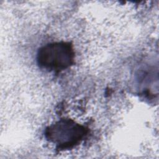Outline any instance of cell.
I'll return each instance as SVG.
<instances>
[{
  "mask_svg": "<svg viewBox=\"0 0 159 159\" xmlns=\"http://www.w3.org/2000/svg\"><path fill=\"white\" fill-rule=\"evenodd\" d=\"M75 52L69 42H60L48 43L38 51L39 65L51 71L63 70L73 65Z\"/></svg>",
  "mask_w": 159,
  "mask_h": 159,
  "instance_id": "cell-1",
  "label": "cell"
},
{
  "mask_svg": "<svg viewBox=\"0 0 159 159\" xmlns=\"http://www.w3.org/2000/svg\"><path fill=\"white\" fill-rule=\"evenodd\" d=\"M86 134L85 128L70 119H63L49 127L48 139L60 148H70L78 143Z\"/></svg>",
  "mask_w": 159,
  "mask_h": 159,
  "instance_id": "cell-2",
  "label": "cell"
}]
</instances>
